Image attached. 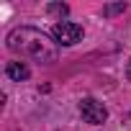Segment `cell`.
Here are the masks:
<instances>
[{
  "label": "cell",
  "instance_id": "cell-1",
  "mask_svg": "<svg viewBox=\"0 0 131 131\" xmlns=\"http://www.w3.org/2000/svg\"><path fill=\"white\" fill-rule=\"evenodd\" d=\"M8 49L13 54H21V57H28L39 64H54L57 57H59V49H57V41H51L49 34L34 28V26H18L8 34Z\"/></svg>",
  "mask_w": 131,
  "mask_h": 131
},
{
  "label": "cell",
  "instance_id": "cell-2",
  "mask_svg": "<svg viewBox=\"0 0 131 131\" xmlns=\"http://www.w3.org/2000/svg\"><path fill=\"white\" fill-rule=\"evenodd\" d=\"M51 36H54V41L62 44V46H75L77 41H82L85 28H82L80 23H72V21H57V23L51 26Z\"/></svg>",
  "mask_w": 131,
  "mask_h": 131
},
{
  "label": "cell",
  "instance_id": "cell-3",
  "mask_svg": "<svg viewBox=\"0 0 131 131\" xmlns=\"http://www.w3.org/2000/svg\"><path fill=\"white\" fill-rule=\"evenodd\" d=\"M80 113H82V118H85L88 123H93V126L105 123V118H108L105 105H103L100 100H95V98H82V100H80Z\"/></svg>",
  "mask_w": 131,
  "mask_h": 131
},
{
  "label": "cell",
  "instance_id": "cell-4",
  "mask_svg": "<svg viewBox=\"0 0 131 131\" xmlns=\"http://www.w3.org/2000/svg\"><path fill=\"white\" fill-rule=\"evenodd\" d=\"M5 75L10 77V80H16V82H21V80H28V67L23 62H8L5 64Z\"/></svg>",
  "mask_w": 131,
  "mask_h": 131
},
{
  "label": "cell",
  "instance_id": "cell-5",
  "mask_svg": "<svg viewBox=\"0 0 131 131\" xmlns=\"http://www.w3.org/2000/svg\"><path fill=\"white\" fill-rule=\"evenodd\" d=\"M123 10H126L123 3H113V5H105V8H103V16H118V13H123Z\"/></svg>",
  "mask_w": 131,
  "mask_h": 131
},
{
  "label": "cell",
  "instance_id": "cell-6",
  "mask_svg": "<svg viewBox=\"0 0 131 131\" xmlns=\"http://www.w3.org/2000/svg\"><path fill=\"white\" fill-rule=\"evenodd\" d=\"M67 10H70L67 5H59V3H51L49 5V13H57V16H67Z\"/></svg>",
  "mask_w": 131,
  "mask_h": 131
},
{
  "label": "cell",
  "instance_id": "cell-7",
  "mask_svg": "<svg viewBox=\"0 0 131 131\" xmlns=\"http://www.w3.org/2000/svg\"><path fill=\"white\" fill-rule=\"evenodd\" d=\"M126 77L131 80V59H128V64H126Z\"/></svg>",
  "mask_w": 131,
  "mask_h": 131
}]
</instances>
